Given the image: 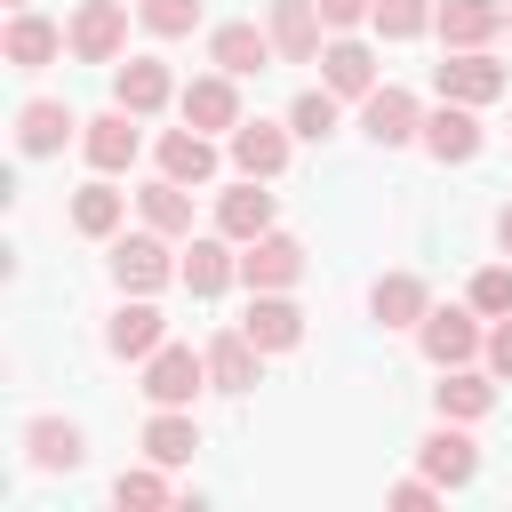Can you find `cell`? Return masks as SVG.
<instances>
[{"instance_id":"27","label":"cell","mask_w":512,"mask_h":512,"mask_svg":"<svg viewBox=\"0 0 512 512\" xmlns=\"http://www.w3.org/2000/svg\"><path fill=\"white\" fill-rule=\"evenodd\" d=\"M160 176H176V184H208L216 176V144H208V128H168L160 136Z\"/></svg>"},{"instance_id":"28","label":"cell","mask_w":512,"mask_h":512,"mask_svg":"<svg viewBox=\"0 0 512 512\" xmlns=\"http://www.w3.org/2000/svg\"><path fill=\"white\" fill-rule=\"evenodd\" d=\"M120 216H128V192H112V176H96V184L72 192V232H80V240H112Z\"/></svg>"},{"instance_id":"7","label":"cell","mask_w":512,"mask_h":512,"mask_svg":"<svg viewBox=\"0 0 512 512\" xmlns=\"http://www.w3.org/2000/svg\"><path fill=\"white\" fill-rule=\"evenodd\" d=\"M304 280V240L296 232H256L248 248H240V288L256 296V288H296Z\"/></svg>"},{"instance_id":"19","label":"cell","mask_w":512,"mask_h":512,"mask_svg":"<svg viewBox=\"0 0 512 512\" xmlns=\"http://www.w3.org/2000/svg\"><path fill=\"white\" fill-rule=\"evenodd\" d=\"M288 136H296V128H280V120H240V128H232V168L272 184V176L288 168Z\"/></svg>"},{"instance_id":"5","label":"cell","mask_w":512,"mask_h":512,"mask_svg":"<svg viewBox=\"0 0 512 512\" xmlns=\"http://www.w3.org/2000/svg\"><path fill=\"white\" fill-rule=\"evenodd\" d=\"M64 32H72L80 64H120V48H128V0H80Z\"/></svg>"},{"instance_id":"36","label":"cell","mask_w":512,"mask_h":512,"mask_svg":"<svg viewBox=\"0 0 512 512\" xmlns=\"http://www.w3.org/2000/svg\"><path fill=\"white\" fill-rule=\"evenodd\" d=\"M200 24V0H144V32L152 40H184Z\"/></svg>"},{"instance_id":"17","label":"cell","mask_w":512,"mask_h":512,"mask_svg":"<svg viewBox=\"0 0 512 512\" xmlns=\"http://www.w3.org/2000/svg\"><path fill=\"white\" fill-rule=\"evenodd\" d=\"M240 328H248L264 352H296V344H304V312H296V296H288V288H256Z\"/></svg>"},{"instance_id":"37","label":"cell","mask_w":512,"mask_h":512,"mask_svg":"<svg viewBox=\"0 0 512 512\" xmlns=\"http://www.w3.org/2000/svg\"><path fill=\"white\" fill-rule=\"evenodd\" d=\"M376 16V0H320V24L328 32H352V24H368Z\"/></svg>"},{"instance_id":"15","label":"cell","mask_w":512,"mask_h":512,"mask_svg":"<svg viewBox=\"0 0 512 512\" xmlns=\"http://www.w3.org/2000/svg\"><path fill=\"white\" fill-rule=\"evenodd\" d=\"M264 360H272V352H264L248 328H224V336H208V384H216V392H256Z\"/></svg>"},{"instance_id":"26","label":"cell","mask_w":512,"mask_h":512,"mask_svg":"<svg viewBox=\"0 0 512 512\" xmlns=\"http://www.w3.org/2000/svg\"><path fill=\"white\" fill-rule=\"evenodd\" d=\"M368 312H376L384 328H416V320L432 312V288H424V272H384V280L368 288Z\"/></svg>"},{"instance_id":"14","label":"cell","mask_w":512,"mask_h":512,"mask_svg":"<svg viewBox=\"0 0 512 512\" xmlns=\"http://www.w3.org/2000/svg\"><path fill=\"white\" fill-rule=\"evenodd\" d=\"M472 112H480V104H448V96H440V104L424 112V136H416V144H424L440 168L472 160V152H480V120H472Z\"/></svg>"},{"instance_id":"3","label":"cell","mask_w":512,"mask_h":512,"mask_svg":"<svg viewBox=\"0 0 512 512\" xmlns=\"http://www.w3.org/2000/svg\"><path fill=\"white\" fill-rule=\"evenodd\" d=\"M416 344H424V360H432V368H464L472 352H488V336H480V312H472V304H448V312L432 304V312L416 320Z\"/></svg>"},{"instance_id":"33","label":"cell","mask_w":512,"mask_h":512,"mask_svg":"<svg viewBox=\"0 0 512 512\" xmlns=\"http://www.w3.org/2000/svg\"><path fill=\"white\" fill-rule=\"evenodd\" d=\"M432 16H440V0H376V32L384 40H416V32H432Z\"/></svg>"},{"instance_id":"35","label":"cell","mask_w":512,"mask_h":512,"mask_svg":"<svg viewBox=\"0 0 512 512\" xmlns=\"http://www.w3.org/2000/svg\"><path fill=\"white\" fill-rule=\"evenodd\" d=\"M112 504H168V464H128L120 480H112Z\"/></svg>"},{"instance_id":"16","label":"cell","mask_w":512,"mask_h":512,"mask_svg":"<svg viewBox=\"0 0 512 512\" xmlns=\"http://www.w3.org/2000/svg\"><path fill=\"white\" fill-rule=\"evenodd\" d=\"M264 32H272V48H280V64H320V0H272V16H264Z\"/></svg>"},{"instance_id":"38","label":"cell","mask_w":512,"mask_h":512,"mask_svg":"<svg viewBox=\"0 0 512 512\" xmlns=\"http://www.w3.org/2000/svg\"><path fill=\"white\" fill-rule=\"evenodd\" d=\"M488 368L512 384V312H504V320H488Z\"/></svg>"},{"instance_id":"10","label":"cell","mask_w":512,"mask_h":512,"mask_svg":"<svg viewBox=\"0 0 512 512\" xmlns=\"http://www.w3.org/2000/svg\"><path fill=\"white\" fill-rule=\"evenodd\" d=\"M416 456H424V472H432V480H440L448 496L480 480V448H472V432H464V424H448V416H440V424H432V432L416 440Z\"/></svg>"},{"instance_id":"9","label":"cell","mask_w":512,"mask_h":512,"mask_svg":"<svg viewBox=\"0 0 512 512\" xmlns=\"http://www.w3.org/2000/svg\"><path fill=\"white\" fill-rule=\"evenodd\" d=\"M80 152H88V168L96 176H120L136 152H144V128H136V112H96V120H80Z\"/></svg>"},{"instance_id":"32","label":"cell","mask_w":512,"mask_h":512,"mask_svg":"<svg viewBox=\"0 0 512 512\" xmlns=\"http://www.w3.org/2000/svg\"><path fill=\"white\" fill-rule=\"evenodd\" d=\"M336 104H344V96L320 80V88H304V96L288 104V128H296L304 144H320V136H336Z\"/></svg>"},{"instance_id":"4","label":"cell","mask_w":512,"mask_h":512,"mask_svg":"<svg viewBox=\"0 0 512 512\" xmlns=\"http://www.w3.org/2000/svg\"><path fill=\"white\" fill-rule=\"evenodd\" d=\"M200 384H208V352H192V344H160L144 360V400L152 408H192Z\"/></svg>"},{"instance_id":"22","label":"cell","mask_w":512,"mask_h":512,"mask_svg":"<svg viewBox=\"0 0 512 512\" xmlns=\"http://www.w3.org/2000/svg\"><path fill=\"white\" fill-rule=\"evenodd\" d=\"M104 344H112L120 360H152V352L168 344V320L152 312V296H128V304L112 312V328H104Z\"/></svg>"},{"instance_id":"23","label":"cell","mask_w":512,"mask_h":512,"mask_svg":"<svg viewBox=\"0 0 512 512\" xmlns=\"http://www.w3.org/2000/svg\"><path fill=\"white\" fill-rule=\"evenodd\" d=\"M432 32H440L448 48H488V40L504 32V0H440Z\"/></svg>"},{"instance_id":"12","label":"cell","mask_w":512,"mask_h":512,"mask_svg":"<svg viewBox=\"0 0 512 512\" xmlns=\"http://www.w3.org/2000/svg\"><path fill=\"white\" fill-rule=\"evenodd\" d=\"M240 240H224V232H208V240H184V256H176V280L208 304V296H224L232 280H240V256H232Z\"/></svg>"},{"instance_id":"1","label":"cell","mask_w":512,"mask_h":512,"mask_svg":"<svg viewBox=\"0 0 512 512\" xmlns=\"http://www.w3.org/2000/svg\"><path fill=\"white\" fill-rule=\"evenodd\" d=\"M112 280H120V296H160L168 280H176V248H168V232H112Z\"/></svg>"},{"instance_id":"30","label":"cell","mask_w":512,"mask_h":512,"mask_svg":"<svg viewBox=\"0 0 512 512\" xmlns=\"http://www.w3.org/2000/svg\"><path fill=\"white\" fill-rule=\"evenodd\" d=\"M192 448H200V424H192V408H152V424H144V456L152 464H192Z\"/></svg>"},{"instance_id":"34","label":"cell","mask_w":512,"mask_h":512,"mask_svg":"<svg viewBox=\"0 0 512 512\" xmlns=\"http://www.w3.org/2000/svg\"><path fill=\"white\" fill-rule=\"evenodd\" d=\"M464 304H472L480 320H504V312H512V264H480L472 288H464Z\"/></svg>"},{"instance_id":"8","label":"cell","mask_w":512,"mask_h":512,"mask_svg":"<svg viewBox=\"0 0 512 512\" xmlns=\"http://www.w3.org/2000/svg\"><path fill=\"white\" fill-rule=\"evenodd\" d=\"M64 48H72V32H64L56 16H40V8H16L8 32H0V56H8L16 72H40V64H56Z\"/></svg>"},{"instance_id":"11","label":"cell","mask_w":512,"mask_h":512,"mask_svg":"<svg viewBox=\"0 0 512 512\" xmlns=\"http://www.w3.org/2000/svg\"><path fill=\"white\" fill-rule=\"evenodd\" d=\"M112 104H120V112H136V120L168 112V104H176L168 64H160V56H128V64H112Z\"/></svg>"},{"instance_id":"25","label":"cell","mask_w":512,"mask_h":512,"mask_svg":"<svg viewBox=\"0 0 512 512\" xmlns=\"http://www.w3.org/2000/svg\"><path fill=\"white\" fill-rule=\"evenodd\" d=\"M72 128H80V120H72L56 96H32V104L16 112V152H24V160H48V152H64Z\"/></svg>"},{"instance_id":"21","label":"cell","mask_w":512,"mask_h":512,"mask_svg":"<svg viewBox=\"0 0 512 512\" xmlns=\"http://www.w3.org/2000/svg\"><path fill=\"white\" fill-rule=\"evenodd\" d=\"M272 56H280V48H272V32H256V24H216V32H208V64L232 72V80L264 72Z\"/></svg>"},{"instance_id":"40","label":"cell","mask_w":512,"mask_h":512,"mask_svg":"<svg viewBox=\"0 0 512 512\" xmlns=\"http://www.w3.org/2000/svg\"><path fill=\"white\" fill-rule=\"evenodd\" d=\"M504 32H512V0H504Z\"/></svg>"},{"instance_id":"2","label":"cell","mask_w":512,"mask_h":512,"mask_svg":"<svg viewBox=\"0 0 512 512\" xmlns=\"http://www.w3.org/2000/svg\"><path fill=\"white\" fill-rule=\"evenodd\" d=\"M432 88L448 104H496L512 88V72L488 56V48H448V64H432Z\"/></svg>"},{"instance_id":"13","label":"cell","mask_w":512,"mask_h":512,"mask_svg":"<svg viewBox=\"0 0 512 512\" xmlns=\"http://www.w3.org/2000/svg\"><path fill=\"white\" fill-rule=\"evenodd\" d=\"M496 384H504V376H496V368H472V360H464V368H440L432 408H440L448 424H480V416L496 408Z\"/></svg>"},{"instance_id":"24","label":"cell","mask_w":512,"mask_h":512,"mask_svg":"<svg viewBox=\"0 0 512 512\" xmlns=\"http://www.w3.org/2000/svg\"><path fill=\"white\" fill-rule=\"evenodd\" d=\"M320 80H328L336 96H368V88H376V48L352 40V32H336V40L320 48Z\"/></svg>"},{"instance_id":"31","label":"cell","mask_w":512,"mask_h":512,"mask_svg":"<svg viewBox=\"0 0 512 512\" xmlns=\"http://www.w3.org/2000/svg\"><path fill=\"white\" fill-rule=\"evenodd\" d=\"M24 448H32V464L40 472H72L88 448H80V424H64V416H32L24 424Z\"/></svg>"},{"instance_id":"41","label":"cell","mask_w":512,"mask_h":512,"mask_svg":"<svg viewBox=\"0 0 512 512\" xmlns=\"http://www.w3.org/2000/svg\"><path fill=\"white\" fill-rule=\"evenodd\" d=\"M8 8H32V0H8Z\"/></svg>"},{"instance_id":"29","label":"cell","mask_w":512,"mask_h":512,"mask_svg":"<svg viewBox=\"0 0 512 512\" xmlns=\"http://www.w3.org/2000/svg\"><path fill=\"white\" fill-rule=\"evenodd\" d=\"M136 208H144V224H152V232H168V240H192V184H176V176H152V184L136 192Z\"/></svg>"},{"instance_id":"18","label":"cell","mask_w":512,"mask_h":512,"mask_svg":"<svg viewBox=\"0 0 512 512\" xmlns=\"http://www.w3.org/2000/svg\"><path fill=\"white\" fill-rule=\"evenodd\" d=\"M176 112L192 120V128H240V88H232V72H200L192 88H176Z\"/></svg>"},{"instance_id":"20","label":"cell","mask_w":512,"mask_h":512,"mask_svg":"<svg viewBox=\"0 0 512 512\" xmlns=\"http://www.w3.org/2000/svg\"><path fill=\"white\" fill-rule=\"evenodd\" d=\"M216 232L224 240H256V232H272V192H264V176H240L232 192H216Z\"/></svg>"},{"instance_id":"6","label":"cell","mask_w":512,"mask_h":512,"mask_svg":"<svg viewBox=\"0 0 512 512\" xmlns=\"http://www.w3.org/2000/svg\"><path fill=\"white\" fill-rule=\"evenodd\" d=\"M360 128H368V144H416L424 136V104L408 96V88H392V80H376L368 96H360Z\"/></svg>"},{"instance_id":"39","label":"cell","mask_w":512,"mask_h":512,"mask_svg":"<svg viewBox=\"0 0 512 512\" xmlns=\"http://www.w3.org/2000/svg\"><path fill=\"white\" fill-rule=\"evenodd\" d=\"M496 248H504V256H512V200H504V208H496Z\"/></svg>"}]
</instances>
